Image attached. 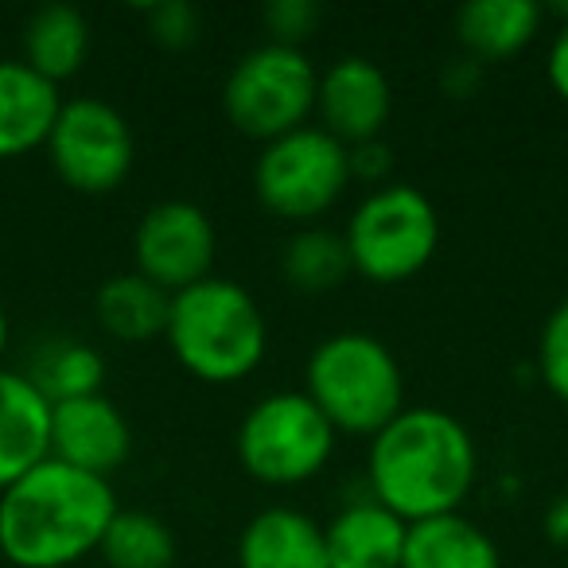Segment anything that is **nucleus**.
Masks as SVG:
<instances>
[{"label":"nucleus","instance_id":"28","mask_svg":"<svg viewBox=\"0 0 568 568\" xmlns=\"http://www.w3.org/2000/svg\"><path fill=\"white\" fill-rule=\"evenodd\" d=\"M479 82H483V63H475V59H467V55L452 59L440 71V87L448 98H475Z\"/></svg>","mask_w":568,"mask_h":568},{"label":"nucleus","instance_id":"5","mask_svg":"<svg viewBox=\"0 0 568 568\" xmlns=\"http://www.w3.org/2000/svg\"><path fill=\"white\" fill-rule=\"evenodd\" d=\"M332 420L304 389L265 394L237 425V464L265 487H301L316 479L335 456Z\"/></svg>","mask_w":568,"mask_h":568},{"label":"nucleus","instance_id":"12","mask_svg":"<svg viewBox=\"0 0 568 568\" xmlns=\"http://www.w3.org/2000/svg\"><path fill=\"white\" fill-rule=\"evenodd\" d=\"M133 452V428L105 394L51 405V459L98 479L121 471Z\"/></svg>","mask_w":568,"mask_h":568},{"label":"nucleus","instance_id":"9","mask_svg":"<svg viewBox=\"0 0 568 568\" xmlns=\"http://www.w3.org/2000/svg\"><path fill=\"white\" fill-rule=\"evenodd\" d=\"M48 160L55 175L79 195H110L129 180L136 141L121 110L98 98H71L48 136Z\"/></svg>","mask_w":568,"mask_h":568},{"label":"nucleus","instance_id":"13","mask_svg":"<svg viewBox=\"0 0 568 568\" xmlns=\"http://www.w3.org/2000/svg\"><path fill=\"white\" fill-rule=\"evenodd\" d=\"M67 98L24 59H0V160L43 149Z\"/></svg>","mask_w":568,"mask_h":568},{"label":"nucleus","instance_id":"18","mask_svg":"<svg viewBox=\"0 0 568 568\" xmlns=\"http://www.w3.org/2000/svg\"><path fill=\"white\" fill-rule=\"evenodd\" d=\"M402 568H503L495 537L464 514H440L409 526Z\"/></svg>","mask_w":568,"mask_h":568},{"label":"nucleus","instance_id":"26","mask_svg":"<svg viewBox=\"0 0 568 568\" xmlns=\"http://www.w3.org/2000/svg\"><path fill=\"white\" fill-rule=\"evenodd\" d=\"M265 28L281 48H301L320 28V4L316 0H273L265 4Z\"/></svg>","mask_w":568,"mask_h":568},{"label":"nucleus","instance_id":"29","mask_svg":"<svg viewBox=\"0 0 568 568\" xmlns=\"http://www.w3.org/2000/svg\"><path fill=\"white\" fill-rule=\"evenodd\" d=\"M545 79H549L552 94H557L560 102H568V20L557 28V36H552V43H549V55H545Z\"/></svg>","mask_w":568,"mask_h":568},{"label":"nucleus","instance_id":"23","mask_svg":"<svg viewBox=\"0 0 568 568\" xmlns=\"http://www.w3.org/2000/svg\"><path fill=\"white\" fill-rule=\"evenodd\" d=\"M102 560L110 568H172L175 537L168 521L149 510H118L102 537Z\"/></svg>","mask_w":568,"mask_h":568},{"label":"nucleus","instance_id":"11","mask_svg":"<svg viewBox=\"0 0 568 568\" xmlns=\"http://www.w3.org/2000/svg\"><path fill=\"white\" fill-rule=\"evenodd\" d=\"M394 110V90L389 79L378 71V63L363 55H343L320 74L316 113L324 121V133H332L339 144L355 149L366 141H382V129Z\"/></svg>","mask_w":568,"mask_h":568},{"label":"nucleus","instance_id":"8","mask_svg":"<svg viewBox=\"0 0 568 568\" xmlns=\"http://www.w3.org/2000/svg\"><path fill=\"white\" fill-rule=\"evenodd\" d=\"M351 183L347 144L320 125H304L273 144H261L253 164V191L268 214L312 226L343 199Z\"/></svg>","mask_w":568,"mask_h":568},{"label":"nucleus","instance_id":"15","mask_svg":"<svg viewBox=\"0 0 568 568\" xmlns=\"http://www.w3.org/2000/svg\"><path fill=\"white\" fill-rule=\"evenodd\" d=\"M51 456V402L24 378L0 366V490L24 479Z\"/></svg>","mask_w":568,"mask_h":568},{"label":"nucleus","instance_id":"17","mask_svg":"<svg viewBox=\"0 0 568 568\" xmlns=\"http://www.w3.org/2000/svg\"><path fill=\"white\" fill-rule=\"evenodd\" d=\"M545 9L534 0H471L456 12V40L475 63H503L541 32Z\"/></svg>","mask_w":568,"mask_h":568},{"label":"nucleus","instance_id":"4","mask_svg":"<svg viewBox=\"0 0 568 568\" xmlns=\"http://www.w3.org/2000/svg\"><path fill=\"white\" fill-rule=\"evenodd\" d=\"M304 394L335 433L378 436L405 409V374L394 351L371 332H335L304 366Z\"/></svg>","mask_w":568,"mask_h":568},{"label":"nucleus","instance_id":"30","mask_svg":"<svg viewBox=\"0 0 568 568\" xmlns=\"http://www.w3.org/2000/svg\"><path fill=\"white\" fill-rule=\"evenodd\" d=\"M545 537L552 545H568V495L552 498L549 510H545Z\"/></svg>","mask_w":568,"mask_h":568},{"label":"nucleus","instance_id":"21","mask_svg":"<svg viewBox=\"0 0 568 568\" xmlns=\"http://www.w3.org/2000/svg\"><path fill=\"white\" fill-rule=\"evenodd\" d=\"M24 378L48 397L51 405L79 402V397L102 394L105 382V358L98 347L82 339H48L36 347L32 366Z\"/></svg>","mask_w":568,"mask_h":568},{"label":"nucleus","instance_id":"22","mask_svg":"<svg viewBox=\"0 0 568 568\" xmlns=\"http://www.w3.org/2000/svg\"><path fill=\"white\" fill-rule=\"evenodd\" d=\"M281 273L296 293L324 296V293H335V288L355 273V265H351L343 234L324 230V226H301L288 237V245H284Z\"/></svg>","mask_w":568,"mask_h":568},{"label":"nucleus","instance_id":"19","mask_svg":"<svg viewBox=\"0 0 568 568\" xmlns=\"http://www.w3.org/2000/svg\"><path fill=\"white\" fill-rule=\"evenodd\" d=\"M168 312H172V296L144 281L136 268L110 276L94 296V316L102 332L118 343H133V347H144L168 332Z\"/></svg>","mask_w":568,"mask_h":568},{"label":"nucleus","instance_id":"24","mask_svg":"<svg viewBox=\"0 0 568 568\" xmlns=\"http://www.w3.org/2000/svg\"><path fill=\"white\" fill-rule=\"evenodd\" d=\"M537 374L557 402L568 405V301L545 316L541 339H537Z\"/></svg>","mask_w":568,"mask_h":568},{"label":"nucleus","instance_id":"6","mask_svg":"<svg viewBox=\"0 0 568 568\" xmlns=\"http://www.w3.org/2000/svg\"><path fill=\"white\" fill-rule=\"evenodd\" d=\"M343 242L363 281L402 284L413 281L440 250V214L420 187L386 183L355 206Z\"/></svg>","mask_w":568,"mask_h":568},{"label":"nucleus","instance_id":"25","mask_svg":"<svg viewBox=\"0 0 568 568\" xmlns=\"http://www.w3.org/2000/svg\"><path fill=\"white\" fill-rule=\"evenodd\" d=\"M141 17H144V28H149L152 40L168 51L191 48V43L199 40V28H203L199 9L187 4V0H156V4L141 9Z\"/></svg>","mask_w":568,"mask_h":568},{"label":"nucleus","instance_id":"1","mask_svg":"<svg viewBox=\"0 0 568 568\" xmlns=\"http://www.w3.org/2000/svg\"><path fill=\"white\" fill-rule=\"evenodd\" d=\"M479 479V452L464 420L433 405H405L366 452V490L405 526L459 514Z\"/></svg>","mask_w":568,"mask_h":568},{"label":"nucleus","instance_id":"3","mask_svg":"<svg viewBox=\"0 0 568 568\" xmlns=\"http://www.w3.org/2000/svg\"><path fill=\"white\" fill-rule=\"evenodd\" d=\"M164 339L191 378L206 386H234L261 366L268 351V327L261 304L242 284L206 276L172 296Z\"/></svg>","mask_w":568,"mask_h":568},{"label":"nucleus","instance_id":"10","mask_svg":"<svg viewBox=\"0 0 568 568\" xmlns=\"http://www.w3.org/2000/svg\"><path fill=\"white\" fill-rule=\"evenodd\" d=\"M219 250V234L203 206L187 199H168L144 211L133 234L136 273L164 288L168 296L183 293L191 284L206 281Z\"/></svg>","mask_w":568,"mask_h":568},{"label":"nucleus","instance_id":"2","mask_svg":"<svg viewBox=\"0 0 568 568\" xmlns=\"http://www.w3.org/2000/svg\"><path fill=\"white\" fill-rule=\"evenodd\" d=\"M113 518L110 479L48 456L0 490V557L12 568H71L102 549Z\"/></svg>","mask_w":568,"mask_h":568},{"label":"nucleus","instance_id":"27","mask_svg":"<svg viewBox=\"0 0 568 568\" xmlns=\"http://www.w3.org/2000/svg\"><path fill=\"white\" fill-rule=\"evenodd\" d=\"M347 160H351V180L378 183L389 172V149L382 141L355 144V149H347Z\"/></svg>","mask_w":568,"mask_h":568},{"label":"nucleus","instance_id":"16","mask_svg":"<svg viewBox=\"0 0 568 568\" xmlns=\"http://www.w3.org/2000/svg\"><path fill=\"white\" fill-rule=\"evenodd\" d=\"M237 568H332L324 526L293 506H268L245 521Z\"/></svg>","mask_w":568,"mask_h":568},{"label":"nucleus","instance_id":"7","mask_svg":"<svg viewBox=\"0 0 568 568\" xmlns=\"http://www.w3.org/2000/svg\"><path fill=\"white\" fill-rule=\"evenodd\" d=\"M320 74L301 48L261 43L245 51L222 82V113L242 136L273 144L308 125L316 113Z\"/></svg>","mask_w":568,"mask_h":568},{"label":"nucleus","instance_id":"20","mask_svg":"<svg viewBox=\"0 0 568 568\" xmlns=\"http://www.w3.org/2000/svg\"><path fill=\"white\" fill-rule=\"evenodd\" d=\"M90 55V24L71 4H48L24 24V63L48 82L74 79Z\"/></svg>","mask_w":568,"mask_h":568},{"label":"nucleus","instance_id":"14","mask_svg":"<svg viewBox=\"0 0 568 568\" xmlns=\"http://www.w3.org/2000/svg\"><path fill=\"white\" fill-rule=\"evenodd\" d=\"M409 526L366 490L324 526L332 568H402Z\"/></svg>","mask_w":568,"mask_h":568},{"label":"nucleus","instance_id":"31","mask_svg":"<svg viewBox=\"0 0 568 568\" xmlns=\"http://www.w3.org/2000/svg\"><path fill=\"white\" fill-rule=\"evenodd\" d=\"M4 351H9V312L0 304V358H4Z\"/></svg>","mask_w":568,"mask_h":568}]
</instances>
